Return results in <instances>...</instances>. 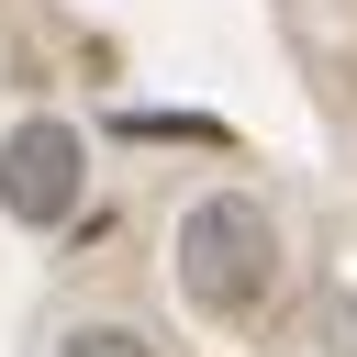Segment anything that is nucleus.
Returning a JSON list of instances; mask_svg holds the SVG:
<instances>
[{"mask_svg": "<svg viewBox=\"0 0 357 357\" xmlns=\"http://www.w3.org/2000/svg\"><path fill=\"white\" fill-rule=\"evenodd\" d=\"M167 257H178V290L201 312H257L279 290V212L257 190H201L178 212V245Z\"/></svg>", "mask_w": 357, "mask_h": 357, "instance_id": "1", "label": "nucleus"}, {"mask_svg": "<svg viewBox=\"0 0 357 357\" xmlns=\"http://www.w3.org/2000/svg\"><path fill=\"white\" fill-rule=\"evenodd\" d=\"M78 190H89V145H78L56 112L11 123V145H0V212L33 223V234H56V223L78 212Z\"/></svg>", "mask_w": 357, "mask_h": 357, "instance_id": "2", "label": "nucleus"}, {"mask_svg": "<svg viewBox=\"0 0 357 357\" xmlns=\"http://www.w3.org/2000/svg\"><path fill=\"white\" fill-rule=\"evenodd\" d=\"M56 357H156V346H145L134 324H67V335H56Z\"/></svg>", "mask_w": 357, "mask_h": 357, "instance_id": "3", "label": "nucleus"}]
</instances>
